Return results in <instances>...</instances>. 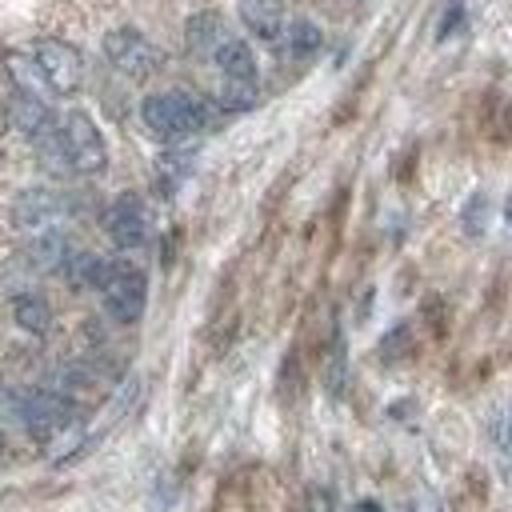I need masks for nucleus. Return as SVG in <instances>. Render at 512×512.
Returning <instances> with one entry per match:
<instances>
[{
    "label": "nucleus",
    "instance_id": "obj_1",
    "mask_svg": "<svg viewBox=\"0 0 512 512\" xmlns=\"http://www.w3.org/2000/svg\"><path fill=\"white\" fill-rule=\"evenodd\" d=\"M216 112H220V104L200 100L192 92H152L140 104L144 128L156 140H164V144H176V140H188V136L212 128L216 124Z\"/></svg>",
    "mask_w": 512,
    "mask_h": 512
},
{
    "label": "nucleus",
    "instance_id": "obj_2",
    "mask_svg": "<svg viewBox=\"0 0 512 512\" xmlns=\"http://www.w3.org/2000/svg\"><path fill=\"white\" fill-rule=\"evenodd\" d=\"M60 136V152H64V168L68 172H80V176H96L104 172L108 164V148H104V136L96 128V120L88 112H68L56 128Z\"/></svg>",
    "mask_w": 512,
    "mask_h": 512
},
{
    "label": "nucleus",
    "instance_id": "obj_3",
    "mask_svg": "<svg viewBox=\"0 0 512 512\" xmlns=\"http://www.w3.org/2000/svg\"><path fill=\"white\" fill-rule=\"evenodd\" d=\"M100 296H104V312L116 324H136L148 304V276L128 260H108Z\"/></svg>",
    "mask_w": 512,
    "mask_h": 512
},
{
    "label": "nucleus",
    "instance_id": "obj_4",
    "mask_svg": "<svg viewBox=\"0 0 512 512\" xmlns=\"http://www.w3.org/2000/svg\"><path fill=\"white\" fill-rule=\"evenodd\" d=\"M104 56L128 80H148L160 68V48L136 28H112L104 36Z\"/></svg>",
    "mask_w": 512,
    "mask_h": 512
},
{
    "label": "nucleus",
    "instance_id": "obj_5",
    "mask_svg": "<svg viewBox=\"0 0 512 512\" xmlns=\"http://www.w3.org/2000/svg\"><path fill=\"white\" fill-rule=\"evenodd\" d=\"M48 92L56 96H76L84 88V56L68 44V40H40L32 52Z\"/></svg>",
    "mask_w": 512,
    "mask_h": 512
},
{
    "label": "nucleus",
    "instance_id": "obj_6",
    "mask_svg": "<svg viewBox=\"0 0 512 512\" xmlns=\"http://www.w3.org/2000/svg\"><path fill=\"white\" fill-rule=\"evenodd\" d=\"M20 420H24V428H28L32 436L56 440V436H64L68 428H76V408H72V400L60 396L56 388H36V392L24 396Z\"/></svg>",
    "mask_w": 512,
    "mask_h": 512
},
{
    "label": "nucleus",
    "instance_id": "obj_7",
    "mask_svg": "<svg viewBox=\"0 0 512 512\" xmlns=\"http://www.w3.org/2000/svg\"><path fill=\"white\" fill-rule=\"evenodd\" d=\"M100 224H104L108 240H112L116 248H124V252H132V248H140V244L148 240V208H144V200H140L136 192H120V196L104 208Z\"/></svg>",
    "mask_w": 512,
    "mask_h": 512
},
{
    "label": "nucleus",
    "instance_id": "obj_8",
    "mask_svg": "<svg viewBox=\"0 0 512 512\" xmlns=\"http://www.w3.org/2000/svg\"><path fill=\"white\" fill-rule=\"evenodd\" d=\"M68 212V200L52 188H28L16 196L12 204V224L28 228V232H52V224H60V216Z\"/></svg>",
    "mask_w": 512,
    "mask_h": 512
},
{
    "label": "nucleus",
    "instance_id": "obj_9",
    "mask_svg": "<svg viewBox=\"0 0 512 512\" xmlns=\"http://www.w3.org/2000/svg\"><path fill=\"white\" fill-rule=\"evenodd\" d=\"M4 116H8V128L12 132H20V136H28V140H44V136H52L56 132V124H52V112H48V104L36 96V92H12L8 96V104H4Z\"/></svg>",
    "mask_w": 512,
    "mask_h": 512
},
{
    "label": "nucleus",
    "instance_id": "obj_10",
    "mask_svg": "<svg viewBox=\"0 0 512 512\" xmlns=\"http://www.w3.org/2000/svg\"><path fill=\"white\" fill-rule=\"evenodd\" d=\"M240 20L252 36L276 40L284 36V0H240Z\"/></svg>",
    "mask_w": 512,
    "mask_h": 512
},
{
    "label": "nucleus",
    "instance_id": "obj_11",
    "mask_svg": "<svg viewBox=\"0 0 512 512\" xmlns=\"http://www.w3.org/2000/svg\"><path fill=\"white\" fill-rule=\"evenodd\" d=\"M224 40H228V32H224L220 12H196L188 20V48H192V56H208L212 60Z\"/></svg>",
    "mask_w": 512,
    "mask_h": 512
},
{
    "label": "nucleus",
    "instance_id": "obj_12",
    "mask_svg": "<svg viewBox=\"0 0 512 512\" xmlns=\"http://www.w3.org/2000/svg\"><path fill=\"white\" fill-rule=\"evenodd\" d=\"M60 272H64V280H68L72 288H96V292H100L104 272H108V260L96 256V252H80V248H72L68 260L60 264Z\"/></svg>",
    "mask_w": 512,
    "mask_h": 512
},
{
    "label": "nucleus",
    "instance_id": "obj_13",
    "mask_svg": "<svg viewBox=\"0 0 512 512\" xmlns=\"http://www.w3.org/2000/svg\"><path fill=\"white\" fill-rule=\"evenodd\" d=\"M212 60H216V68H220L224 80H256V56H252V48H248L244 40H236V36H228Z\"/></svg>",
    "mask_w": 512,
    "mask_h": 512
},
{
    "label": "nucleus",
    "instance_id": "obj_14",
    "mask_svg": "<svg viewBox=\"0 0 512 512\" xmlns=\"http://www.w3.org/2000/svg\"><path fill=\"white\" fill-rule=\"evenodd\" d=\"M12 316H16V324H20L24 332H32V336H44V332L52 328V308H48V300L36 296V292H20V296L12 300Z\"/></svg>",
    "mask_w": 512,
    "mask_h": 512
},
{
    "label": "nucleus",
    "instance_id": "obj_15",
    "mask_svg": "<svg viewBox=\"0 0 512 512\" xmlns=\"http://www.w3.org/2000/svg\"><path fill=\"white\" fill-rule=\"evenodd\" d=\"M320 44H324V32H320V24H312V20H292V24L284 28V52H288L292 60H312V56L320 52Z\"/></svg>",
    "mask_w": 512,
    "mask_h": 512
},
{
    "label": "nucleus",
    "instance_id": "obj_16",
    "mask_svg": "<svg viewBox=\"0 0 512 512\" xmlns=\"http://www.w3.org/2000/svg\"><path fill=\"white\" fill-rule=\"evenodd\" d=\"M192 160H196L192 148H168V152L156 160V180H160V188H164V192H176V188L184 184V176L192 172Z\"/></svg>",
    "mask_w": 512,
    "mask_h": 512
},
{
    "label": "nucleus",
    "instance_id": "obj_17",
    "mask_svg": "<svg viewBox=\"0 0 512 512\" xmlns=\"http://www.w3.org/2000/svg\"><path fill=\"white\" fill-rule=\"evenodd\" d=\"M256 100H260L256 80H224L220 96H216L220 112H248V108H256Z\"/></svg>",
    "mask_w": 512,
    "mask_h": 512
},
{
    "label": "nucleus",
    "instance_id": "obj_18",
    "mask_svg": "<svg viewBox=\"0 0 512 512\" xmlns=\"http://www.w3.org/2000/svg\"><path fill=\"white\" fill-rule=\"evenodd\" d=\"M68 240L60 236V232H40L36 240H32V260L40 264V268H60L64 260H68Z\"/></svg>",
    "mask_w": 512,
    "mask_h": 512
},
{
    "label": "nucleus",
    "instance_id": "obj_19",
    "mask_svg": "<svg viewBox=\"0 0 512 512\" xmlns=\"http://www.w3.org/2000/svg\"><path fill=\"white\" fill-rule=\"evenodd\" d=\"M488 212H492V204H488V192H472L468 196V204H464V232L468 236H484V228H488Z\"/></svg>",
    "mask_w": 512,
    "mask_h": 512
},
{
    "label": "nucleus",
    "instance_id": "obj_20",
    "mask_svg": "<svg viewBox=\"0 0 512 512\" xmlns=\"http://www.w3.org/2000/svg\"><path fill=\"white\" fill-rule=\"evenodd\" d=\"M488 436H492V444H496L500 452L512 444V404H504L500 412L488 416Z\"/></svg>",
    "mask_w": 512,
    "mask_h": 512
},
{
    "label": "nucleus",
    "instance_id": "obj_21",
    "mask_svg": "<svg viewBox=\"0 0 512 512\" xmlns=\"http://www.w3.org/2000/svg\"><path fill=\"white\" fill-rule=\"evenodd\" d=\"M460 24H464V0H452V4L444 8L440 24H436V40H448V36H452Z\"/></svg>",
    "mask_w": 512,
    "mask_h": 512
},
{
    "label": "nucleus",
    "instance_id": "obj_22",
    "mask_svg": "<svg viewBox=\"0 0 512 512\" xmlns=\"http://www.w3.org/2000/svg\"><path fill=\"white\" fill-rule=\"evenodd\" d=\"M352 512H384V508H380V504H376V500H360V504H356V508H352Z\"/></svg>",
    "mask_w": 512,
    "mask_h": 512
},
{
    "label": "nucleus",
    "instance_id": "obj_23",
    "mask_svg": "<svg viewBox=\"0 0 512 512\" xmlns=\"http://www.w3.org/2000/svg\"><path fill=\"white\" fill-rule=\"evenodd\" d=\"M504 224H508V232H512V192H508V200H504Z\"/></svg>",
    "mask_w": 512,
    "mask_h": 512
},
{
    "label": "nucleus",
    "instance_id": "obj_24",
    "mask_svg": "<svg viewBox=\"0 0 512 512\" xmlns=\"http://www.w3.org/2000/svg\"><path fill=\"white\" fill-rule=\"evenodd\" d=\"M0 452H4V432H0Z\"/></svg>",
    "mask_w": 512,
    "mask_h": 512
}]
</instances>
